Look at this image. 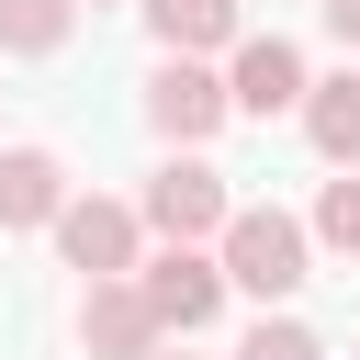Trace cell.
Segmentation results:
<instances>
[{"mask_svg": "<svg viewBox=\"0 0 360 360\" xmlns=\"http://www.w3.org/2000/svg\"><path fill=\"white\" fill-rule=\"evenodd\" d=\"M214 270H225V292L292 304V292L315 281V236H304V214H281V202H236V214L214 225Z\"/></svg>", "mask_w": 360, "mask_h": 360, "instance_id": "6da1fadb", "label": "cell"}, {"mask_svg": "<svg viewBox=\"0 0 360 360\" xmlns=\"http://www.w3.org/2000/svg\"><path fill=\"white\" fill-rule=\"evenodd\" d=\"M225 214H236V191H225V169H202V158H169V169L146 180V202H135V225H158L169 248H202Z\"/></svg>", "mask_w": 360, "mask_h": 360, "instance_id": "7a4b0ae2", "label": "cell"}, {"mask_svg": "<svg viewBox=\"0 0 360 360\" xmlns=\"http://www.w3.org/2000/svg\"><path fill=\"white\" fill-rule=\"evenodd\" d=\"M135 236H146L135 202H101V191H90V202H79V191L56 202V259H68L79 281H124V270H135Z\"/></svg>", "mask_w": 360, "mask_h": 360, "instance_id": "3957f363", "label": "cell"}, {"mask_svg": "<svg viewBox=\"0 0 360 360\" xmlns=\"http://www.w3.org/2000/svg\"><path fill=\"white\" fill-rule=\"evenodd\" d=\"M135 292H146L158 338H202V326H214V304H225V270H214V248H169V259H146V270H135Z\"/></svg>", "mask_w": 360, "mask_h": 360, "instance_id": "277c9868", "label": "cell"}, {"mask_svg": "<svg viewBox=\"0 0 360 360\" xmlns=\"http://www.w3.org/2000/svg\"><path fill=\"white\" fill-rule=\"evenodd\" d=\"M292 101H304V56H292L281 34H236V45H225V112H259V124H270V112H292Z\"/></svg>", "mask_w": 360, "mask_h": 360, "instance_id": "5b68a950", "label": "cell"}, {"mask_svg": "<svg viewBox=\"0 0 360 360\" xmlns=\"http://www.w3.org/2000/svg\"><path fill=\"white\" fill-rule=\"evenodd\" d=\"M146 124H158L169 146H202V135L225 124V79H214L202 56H158V79H146Z\"/></svg>", "mask_w": 360, "mask_h": 360, "instance_id": "8992f818", "label": "cell"}, {"mask_svg": "<svg viewBox=\"0 0 360 360\" xmlns=\"http://www.w3.org/2000/svg\"><path fill=\"white\" fill-rule=\"evenodd\" d=\"M79 349H90V360H146V349H169L158 315H146V292H135V270L79 292Z\"/></svg>", "mask_w": 360, "mask_h": 360, "instance_id": "52a82bcc", "label": "cell"}, {"mask_svg": "<svg viewBox=\"0 0 360 360\" xmlns=\"http://www.w3.org/2000/svg\"><path fill=\"white\" fill-rule=\"evenodd\" d=\"M56 202H68V169H56L45 146H0V236L56 225Z\"/></svg>", "mask_w": 360, "mask_h": 360, "instance_id": "ba28073f", "label": "cell"}, {"mask_svg": "<svg viewBox=\"0 0 360 360\" xmlns=\"http://www.w3.org/2000/svg\"><path fill=\"white\" fill-rule=\"evenodd\" d=\"M304 135H315V158L326 169H360V68H338V79H304Z\"/></svg>", "mask_w": 360, "mask_h": 360, "instance_id": "9c48e42d", "label": "cell"}, {"mask_svg": "<svg viewBox=\"0 0 360 360\" xmlns=\"http://www.w3.org/2000/svg\"><path fill=\"white\" fill-rule=\"evenodd\" d=\"M146 22H158L169 56H214V45H236V0H146Z\"/></svg>", "mask_w": 360, "mask_h": 360, "instance_id": "30bf717a", "label": "cell"}, {"mask_svg": "<svg viewBox=\"0 0 360 360\" xmlns=\"http://www.w3.org/2000/svg\"><path fill=\"white\" fill-rule=\"evenodd\" d=\"M68 22H79V0H0V45L11 56H56Z\"/></svg>", "mask_w": 360, "mask_h": 360, "instance_id": "8fae6325", "label": "cell"}, {"mask_svg": "<svg viewBox=\"0 0 360 360\" xmlns=\"http://www.w3.org/2000/svg\"><path fill=\"white\" fill-rule=\"evenodd\" d=\"M304 236H315V248H338V259H360V169L315 191V225H304Z\"/></svg>", "mask_w": 360, "mask_h": 360, "instance_id": "7c38bea8", "label": "cell"}, {"mask_svg": "<svg viewBox=\"0 0 360 360\" xmlns=\"http://www.w3.org/2000/svg\"><path fill=\"white\" fill-rule=\"evenodd\" d=\"M236 360H326V349H315V326H304V315H259V326L236 338Z\"/></svg>", "mask_w": 360, "mask_h": 360, "instance_id": "4fadbf2b", "label": "cell"}, {"mask_svg": "<svg viewBox=\"0 0 360 360\" xmlns=\"http://www.w3.org/2000/svg\"><path fill=\"white\" fill-rule=\"evenodd\" d=\"M326 34H338V45H360V0H326Z\"/></svg>", "mask_w": 360, "mask_h": 360, "instance_id": "5bb4252c", "label": "cell"}, {"mask_svg": "<svg viewBox=\"0 0 360 360\" xmlns=\"http://www.w3.org/2000/svg\"><path fill=\"white\" fill-rule=\"evenodd\" d=\"M146 360H169V349H146ZM180 360H191V349H180Z\"/></svg>", "mask_w": 360, "mask_h": 360, "instance_id": "9a60e30c", "label": "cell"}, {"mask_svg": "<svg viewBox=\"0 0 360 360\" xmlns=\"http://www.w3.org/2000/svg\"><path fill=\"white\" fill-rule=\"evenodd\" d=\"M90 11H101V0H90Z\"/></svg>", "mask_w": 360, "mask_h": 360, "instance_id": "2e32d148", "label": "cell"}]
</instances>
